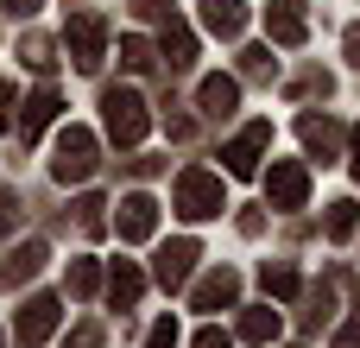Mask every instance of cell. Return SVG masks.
Instances as JSON below:
<instances>
[{"instance_id": "6da1fadb", "label": "cell", "mask_w": 360, "mask_h": 348, "mask_svg": "<svg viewBox=\"0 0 360 348\" xmlns=\"http://www.w3.org/2000/svg\"><path fill=\"white\" fill-rule=\"evenodd\" d=\"M101 120H108V139H114V146H139L146 127H152L139 89H101Z\"/></svg>"}, {"instance_id": "7a4b0ae2", "label": "cell", "mask_w": 360, "mask_h": 348, "mask_svg": "<svg viewBox=\"0 0 360 348\" xmlns=\"http://www.w3.org/2000/svg\"><path fill=\"white\" fill-rule=\"evenodd\" d=\"M95 152H101V146H95V133H89V127H63V133H57V146H51V178H57V184H82V178L101 165Z\"/></svg>"}, {"instance_id": "3957f363", "label": "cell", "mask_w": 360, "mask_h": 348, "mask_svg": "<svg viewBox=\"0 0 360 348\" xmlns=\"http://www.w3.org/2000/svg\"><path fill=\"white\" fill-rule=\"evenodd\" d=\"M177 216H190V222H209V216H221L228 209V197H221V178L215 171H202V165H190L184 178H177Z\"/></svg>"}, {"instance_id": "277c9868", "label": "cell", "mask_w": 360, "mask_h": 348, "mask_svg": "<svg viewBox=\"0 0 360 348\" xmlns=\"http://www.w3.org/2000/svg\"><path fill=\"white\" fill-rule=\"evenodd\" d=\"M63 51H70L76 70H101V57H108V19H101V13H70Z\"/></svg>"}, {"instance_id": "5b68a950", "label": "cell", "mask_w": 360, "mask_h": 348, "mask_svg": "<svg viewBox=\"0 0 360 348\" xmlns=\"http://www.w3.org/2000/svg\"><path fill=\"white\" fill-rule=\"evenodd\" d=\"M57 317H63V304H57L51 292L25 298V304H19V317H13V336H19V348H44V336L57 330Z\"/></svg>"}, {"instance_id": "8992f818", "label": "cell", "mask_w": 360, "mask_h": 348, "mask_svg": "<svg viewBox=\"0 0 360 348\" xmlns=\"http://www.w3.org/2000/svg\"><path fill=\"white\" fill-rule=\"evenodd\" d=\"M266 146H272V120H247V127L228 139V152H221V159H228V171H234V178H253V171H259V159H266Z\"/></svg>"}, {"instance_id": "52a82bcc", "label": "cell", "mask_w": 360, "mask_h": 348, "mask_svg": "<svg viewBox=\"0 0 360 348\" xmlns=\"http://www.w3.org/2000/svg\"><path fill=\"white\" fill-rule=\"evenodd\" d=\"M266 197H272V209H304L310 203V171L297 159H278L266 171Z\"/></svg>"}, {"instance_id": "ba28073f", "label": "cell", "mask_w": 360, "mask_h": 348, "mask_svg": "<svg viewBox=\"0 0 360 348\" xmlns=\"http://www.w3.org/2000/svg\"><path fill=\"white\" fill-rule=\"evenodd\" d=\"M266 38L272 44H304L310 38V0H272L266 6Z\"/></svg>"}, {"instance_id": "9c48e42d", "label": "cell", "mask_w": 360, "mask_h": 348, "mask_svg": "<svg viewBox=\"0 0 360 348\" xmlns=\"http://www.w3.org/2000/svg\"><path fill=\"white\" fill-rule=\"evenodd\" d=\"M196 260H202V254H196V241H165V247H158V260H152V279H158L165 292H177V285L196 273Z\"/></svg>"}, {"instance_id": "30bf717a", "label": "cell", "mask_w": 360, "mask_h": 348, "mask_svg": "<svg viewBox=\"0 0 360 348\" xmlns=\"http://www.w3.org/2000/svg\"><path fill=\"white\" fill-rule=\"evenodd\" d=\"M297 139H304V152H310V159H323V165L342 152V127H335L329 114H304V120H297Z\"/></svg>"}, {"instance_id": "8fae6325", "label": "cell", "mask_w": 360, "mask_h": 348, "mask_svg": "<svg viewBox=\"0 0 360 348\" xmlns=\"http://www.w3.org/2000/svg\"><path fill=\"white\" fill-rule=\"evenodd\" d=\"M114 228H120V241H152V228H158V203L133 190V197L120 203V216H114Z\"/></svg>"}, {"instance_id": "7c38bea8", "label": "cell", "mask_w": 360, "mask_h": 348, "mask_svg": "<svg viewBox=\"0 0 360 348\" xmlns=\"http://www.w3.org/2000/svg\"><path fill=\"white\" fill-rule=\"evenodd\" d=\"M234 298H240V273H234V266H215V273H202V285H196L190 304H196V311H228Z\"/></svg>"}, {"instance_id": "4fadbf2b", "label": "cell", "mask_w": 360, "mask_h": 348, "mask_svg": "<svg viewBox=\"0 0 360 348\" xmlns=\"http://www.w3.org/2000/svg\"><path fill=\"white\" fill-rule=\"evenodd\" d=\"M51 120H57V89L44 82V89H38L32 101H25V114L13 120V127H19V146H32V139H38V133L51 127Z\"/></svg>"}, {"instance_id": "5bb4252c", "label": "cell", "mask_w": 360, "mask_h": 348, "mask_svg": "<svg viewBox=\"0 0 360 348\" xmlns=\"http://www.w3.org/2000/svg\"><path fill=\"white\" fill-rule=\"evenodd\" d=\"M139 292H146V273H139L133 260H114V273H108V304H114V311H133Z\"/></svg>"}, {"instance_id": "9a60e30c", "label": "cell", "mask_w": 360, "mask_h": 348, "mask_svg": "<svg viewBox=\"0 0 360 348\" xmlns=\"http://www.w3.org/2000/svg\"><path fill=\"white\" fill-rule=\"evenodd\" d=\"M196 101H202V114H234L240 108V82L234 76H202V89H196Z\"/></svg>"}, {"instance_id": "2e32d148", "label": "cell", "mask_w": 360, "mask_h": 348, "mask_svg": "<svg viewBox=\"0 0 360 348\" xmlns=\"http://www.w3.org/2000/svg\"><path fill=\"white\" fill-rule=\"evenodd\" d=\"M202 25H209L215 38H240V25H247V0H202Z\"/></svg>"}, {"instance_id": "e0dca14e", "label": "cell", "mask_w": 360, "mask_h": 348, "mask_svg": "<svg viewBox=\"0 0 360 348\" xmlns=\"http://www.w3.org/2000/svg\"><path fill=\"white\" fill-rule=\"evenodd\" d=\"M158 51L171 57V70H184V63L196 57V32H190V25L171 13V19H165V32H158Z\"/></svg>"}, {"instance_id": "ac0fdd59", "label": "cell", "mask_w": 360, "mask_h": 348, "mask_svg": "<svg viewBox=\"0 0 360 348\" xmlns=\"http://www.w3.org/2000/svg\"><path fill=\"white\" fill-rule=\"evenodd\" d=\"M38 266H44V247H38V241H25L19 254H6V260H0V292H13V285H19V279H32Z\"/></svg>"}, {"instance_id": "d6986e66", "label": "cell", "mask_w": 360, "mask_h": 348, "mask_svg": "<svg viewBox=\"0 0 360 348\" xmlns=\"http://www.w3.org/2000/svg\"><path fill=\"white\" fill-rule=\"evenodd\" d=\"M285 323H278V311L272 304H253V311H240V342H272Z\"/></svg>"}, {"instance_id": "ffe728a7", "label": "cell", "mask_w": 360, "mask_h": 348, "mask_svg": "<svg viewBox=\"0 0 360 348\" xmlns=\"http://www.w3.org/2000/svg\"><path fill=\"white\" fill-rule=\"evenodd\" d=\"M259 285H266L272 298H297V285H304V279H297V266H285V260H266V266H259Z\"/></svg>"}, {"instance_id": "44dd1931", "label": "cell", "mask_w": 360, "mask_h": 348, "mask_svg": "<svg viewBox=\"0 0 360 348\" xmlns=\"http://www.w3.org/2000/svg\"><path fill=\"white\" fill-rule=\"evenodd\" d=\"M354 228H360V209L348 203V197H335V203H329V216H323V235H329V241H348Z\"/></svg>"}, {"instance_id": "7402d4cb", "label": "cell", "mask_w": 360, "mask_h": 348, "mask_svg": "<svg viewBox=\"0 0 360 348\" xmlns=\"http://www.w3.org/2000/svg\"><path fill=\"white\" fill-rule=\"evenodd\" d=\"M70 292H76V298H95V292H101V266H95V260H70Z\"/></svg>"}, {"instance_id": "603a6c76", "label": "cell", "mask_w": 360, "mask_h": 348, "mask_svg": "<svg viewBox=\"0 0 360 348\" xmlns=\"http://www.w3.org/2000/svg\"><path fill=\"white\" fill-rule=\"evenodd\" d=\"M120 63H127V70H152L158 57H152V44H146V38H120Z\"/></svg>"}, {"instance_id": "cb8c5ba5", "label": "cell", "mask_w": 360, "mask_h": 348, "mask_svg": "<svg viewBox=\"0 0 360 348\" xmlns=\"http://www.w3.org/2000/svg\"><path fill=\"white\" fill-rule=\"evenodd\" d=\"M101 209H108L101 197H82V203H76V228H82V235H101V228H108V222H101Z\"/></svg>"}, {"instance_id": "d4e9b609", "label": "cell", "mask_w": 360, "mask_h": 348, "mask_svg": "<svg viewBox=\"0 0 360 348\" xmlns=\"http://www.w3.org/2000/svg\"><path fill=\"white\" fill-rule=\"evenodd\" d=\"M19 63H32V70H51V38H38V32H32V38L19 44Z\"/></svg>"}, {"instance_id": "484cf974", "label": "cell", "mask_w": 360, "mask_h": 348, "mask_svg": "<svg viewBox=\"0 0 360 348\" xmlns=\"http://www.w3.org/2000/svg\"><path fill=\"white\" fill-rule=\"evenodd\" d=\"M329 89H335V76H329V70H304V76L291 82V95H329Z\"/></svg>"}, {"instance_id": "4316f807", "label": "cell", "mask_w": 360, "mask_h": 348, "mask_svg": "<svg viewBox=\"0 0 360 348\" xmlns=\"http://www.w3.org/2000/svg\"><path fill=\"white\" fill-rule=\"evenodd\" d=\"M63 348H101V323H76V330L63 336Z\"/></svg>"}, {"instance_id": "83f0119b", "label": "cell", "mask_w": 360, "mask_h": 348, "mask_svg": "<svg viewBox=\"0 0 360 348\" xmlns=\"http://www.w3.org/2000/svg\"><path fill=\"white\" fill-rule=\"evenodd\" d=\"M146 348H177V323H171V317H158V323H152V336H146Z\"/></svg>"}, {"instance_id": "f1b7e54d", "label": "cell", "mask_w": 360, "mask_h": 348, "mask_svg": "<svg viewBox=\"0 0 360 348\" xmlns=\"http://www.w3.org/2000/svg\"><path fill=\"white\" fill-rule=\"evenodd\" d=\"M240 70L247 76H272V51H240Z\"/></svg>"}, {"instance_id": "f546056e", "label": "cell", "mask_w": 360, "mask_h": 348, "mask_svg": "<svg viewBox=\"0 0 360 348\" xmlns=\"http://www.w3.org/2000/svg\"><path fill=\"white\" fill-rule=\"evenodd\" d=\"M19 216H25V209H19V190H0V235H6Z\"/></svg>"}, {"instance_id": "4dcf8cb0", "label": "cell", "mask_w": 360, "mask_h": 348, "mask_svg": "<svg viewBox=\"0 0 360 348\" xmlns=\"http://www.w3.org/2000/svg\"><path fill=\"white\" fill-rule=\"evenodd\" d=\"M190 348H234V342H228V330L209 323V330H196V342H190Z\"/></svg>"}, {"instance_id": "1f68e13d", "label": "cell", "mask_w": 360, "mask_h": 348, "mask_svg": "<svg viewBox=\"0 0 360 348\" xmlns=\"http://www.w3.org/2000/svg\"><path fill=\"white\" fill-rule=\"evenodd\" d=\"M13 101H19V95H13V82H0V127H13V120H19V108H13Z\"/></svg>"}, {"instance_id": "d6a6232c", "label": "cell", "mask_w": 360, "mask_h": 348, "mask_svg": "<svg viewBox=\"0 0 360 348\" xmlns=\"http://www.w3.org/2000/svg\"><path fill=\"white\" fill-rule=\"evenodd\" d=\"M335 348H360V317H354V323H342V330H335Z\"/></svg>"}, {"instance_id": "836d02e7", "label": "cell", "mask_w": 360, "mask_h": 348, "mask_svg": "<svg viewBox=\"0 0 360 348\" xmlns=\"http://www.w3.org/2000/svg\"><path fill=\"white\" fill-rule=\"evenodd\" d=\"M165 127H171V139H190L196 133V120H184V114H165Z\"/></svg>"}, {"instance_id": "e575fe53", "label": "cell", "mask_w": 360, "mask_h": 348, "mask_svg": "<svg viewBox=\"0 0 360 348\" xmlns=\"http://www.w3.org/2000/svg\"><path fill=\"white\" fill-rule=\"evenodd\" d=\"M0 6H6V13H13V19H32V13H38V6H44V0H0Z\"/></svg>"}, {"instance_id": "d590c367", "label": "cell", "mask_w": 360, "mask_h": 348, "mask_svg": "<svg viewBox=\"0 0 360 348\" xmlns=\"http://www.w3.org/2000/svg\"><path fill=\"white\" fill-rule=\"evenodd\" d=\"M348 63L360 70V25H348Z\"/></svg>"}, {"instance_id": "8d00e7d4", "label": "cell", "mask_w": 360, "mask_h": 348, "mask_svg": "<svg viewBox=\"0 0 360 348\" xmlns=\"http://www.w3.org/2000/svg\"><path fill=\"white\" fill-rule=\"evenodd\" d=\"M171 0H133V13H165Z\"/></svg>"}, {"instance_id": "74e56055", "label": "cell", "mask_w": 360, "mask_h": 348, "mask_svg": "<svg viewBox=\"0 0 360 348\" xmlns=\"http://www.w3.org/2000/svg\"><path fill=\"white\" fill-rule=\"evenodd\" d=\"M354 184H360V120H354Z\"/></svg>"}]
</instances>
